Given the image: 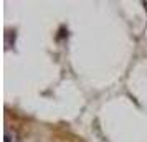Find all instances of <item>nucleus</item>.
Masks as SVG:
<instances>
[{"label":"nucleus","mask_w":147,"mask_h":142,"mask_svg":"<svg viewBox=\"0 0 147 142\" xmlns=\"http://www.w3.org/2000/svg\"><path fill=\"white\" fill-rule=\"evenodd\" d=\"M3 142H20L18 132L15 129H12L10 126H5V141Z\"/></svg>","instance_id":"f257e3e1"}]
</instances>
